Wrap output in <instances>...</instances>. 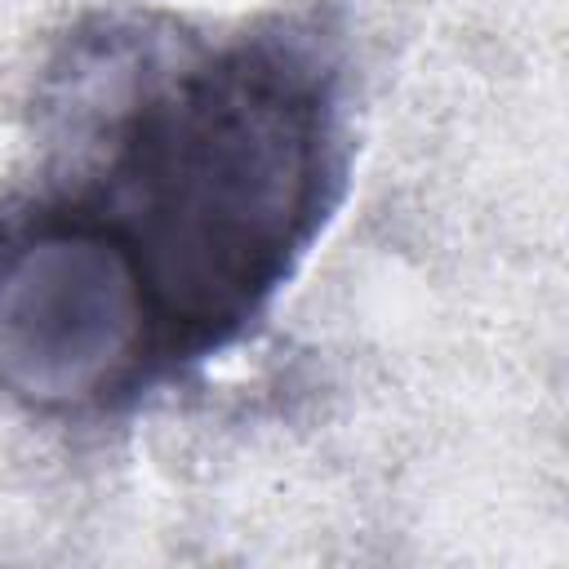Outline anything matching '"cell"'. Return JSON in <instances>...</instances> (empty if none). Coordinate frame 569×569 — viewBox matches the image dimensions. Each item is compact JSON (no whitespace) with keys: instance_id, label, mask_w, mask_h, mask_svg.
<instances>
[{"instance_id":"obj_1","label":"cell","mask_w":569,"mask_h":569,"mask_svg":"<svg viewBox=\"0 0 569 569\" xmlns=\"http://www.w3.org/2000/svg\"><path fill=\"white\" fill-rule=\"evenodd\" d=\"M102 151L58 191L129 253L164 365L236 342L338 200V76L302 36H240L129 71Z\"/></svg>"},{"instance_id":"obj_2","label":"cell","mask_w":569,"mask_h":569,"mask_svg":"<svg viewBox=\"0 0 569 569\" xmlns=\"http://www.w3.org/2000/svg\"><path fill=\"white\" fill-rule=\"evenodd\" d=\"M169 373L147 289L62 196L0 213V387L40 413H102Z\"/></svg>"}]
</instances>
